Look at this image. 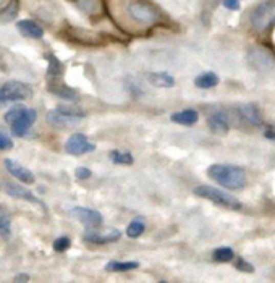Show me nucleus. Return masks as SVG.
Instances as JSON below:
<instances>
[{
    "label": "nucleus",
    "instance_id": "nucleus-35",
    "mask_svg": "<svg viewBox=\"0 0 275 283\" xmlns=\"http://www.w3.org/2000/svg\"><path fill=\"white\" fill-rule=\"evenodd\" d=\"M4 4V0H0V5H2Z\"/></svg>",
    "mask_w": 275,
    "mask_h": 283
},
{
    "label": "nucleus",
    "instance_id": "nucleus-30",
    "mask_svg": "<svg viewBox=\"0 0 275 283\" xmlns=\"http://www.w3.org/2000/svg\"><path fill=\"white\" fill-rule=\"evenodd\" d=\"M235 267H237L238 270H241V272H246V274H252V272H254L252 264H249V262H246V260L241 259V257H238V259L235 260Z\"/></svg>",
    "mask_w": 275,
    "mask_h": 283
},
{
    "label": "nucleus",
    "instance_id": "nucleus-24",
    "mask_svg": "<svg viewBox=\"0 0 275 283\" xmlns=\"http://www.w3.org/2000/svg\"><path fill=\"white\" fill-rule=\"evenodd\" d=\"M110 160L117 165H131L133 164V156L130 153H123V150H112L109 154Z\"/></svg>",
    "mask_w": 275,
    "mask_h": 283
},
{
    "label": "nucleus",
    "instance_id": "nucleus-31",
    "mask_svg": "<svg viewBox=\"0 0 275 283\" xmlns=\"http://www.w3.org/2000/svg\"><path fill=\"white\" fill-rule=\"evenodd\" d=\"M13 147V141L10 139L5 133L0 131V150H7V149H12Z\"/></svg>",
    "mask_w": 275,
    "mask_h": 283
},
{
    "label": "nucleus",
    "instance_id": "nucleus-34",
    "mask_svg": "<svg viewBox=\"0 0 275 283\" xmlns=\"http://www.w3.org/2000/svg\"><path fill=\"white\" fill-rule=\"evenodd\" d=\"M28 280H29V277L26 274H22V275H16L15 277V281H28Z\"/></svg>",
    "mask_w": 275,
    "mask_h": 283
},
{
    "label": "nucleus",
    "instance_id": "nucleus-16",
    "mask_svg": "<svg viewBox=\"0 0 275 283\" xmlns=\"http://www.w3.org/2000/svg\"><path fill=\"white\" fill-rule=\"evenodd\" d=\"M46 58L49 60V68H47V79L49 84L50 83H57L60 79V76L64 75V65L62 62L54 55V54H47Z\"/></svg>",
    "mask_w": 275,
    "mask_h": 283
},
{
    "label": "nucleus",
    "instance_id": "nucleus-4",
    "mask_svg": "<svg viewBox=\"0 0 275 283\" xmlns=\"http://www.w3.org/2000/svg\"><path fill=\"white\" fill-rule=\"evenodd\" d=\"M275 23V2L259 4L251 12V26L254 31L264 33Z\"/></svg>",
    "mask_w": 275,
    "mask_h": 283
},
{
    "label": "nucleus",
    "instance_id": "nucleus-21",
    "mask_svg": "<svg viewBox=\"0 0 275 283\" xmlns=\"http://www.w3.org/2000/svg\"><path fill=\"white\" fill-rule=\"evenodd\" d=\"M49 91L52 94H55V96H58V97H62V99H67V100H78V96H76V93L71 88H67L65 84H62V83H50L49 84Z\"/></svg>",
    "mask_w": 275,
    "mask_h": 283
},
{
    "label": "nucleus",
    "instance_id": "nucleus-32",
    "mask_svg": "<svg viewBox=\"0 0 275 283\" xmlns=\"http://www.w3.org/2000/svg\"><path fill=\"white\" fill-rule=\"evenodd\" d=\"M75 177H76L78 180H88V178L91 177V170L86 168V167H78V168L75 170Z\"/></svg>",
    "mask_w": 275,
    "mask_h": 283
},
{
    "label": "nucleus",
    "instance_id": "nucleus-14",
    "mask_svg": "<svg viewBox=\"0 0 275 283\" xmlns=\"http://www.w3.org/2000/svg\"><path fill=\"white\" fill-rule=\"evenodd\" d=\"M120 236H121L120 230H110L105 235L96 233V231H88V233H84V241L93 243V245H107V243H114L120 240Z\"/></svg>",
    "mask_w": 275,
    "mask_h": 283
},
{
    "label": "nucleus",
    "instance_id": "nucleus-27",
    "mask_svg": "<svg viewBox=\"0 0 275 283\" xmlns=\"http://www.w3.org/2000/svg\"><path fill=\"white\" fill-rule=\"evenodd\" d=\"M144 224L142 222H138V220H135V222H131V224L128 225V228H126V235L130 236V238H138V236H141L142 233H144Z\"/></svg>",
    "mask_w": 275,
    "mask_h": 283
},
{
    "label": "nucleus",
    "instance_id": "nucleus-11",
    "mask_svg": "<svg viewBox=\"0 0 275 283\" xmlns=\"http://www.w3.org/2000/svg\"><path fill=\"white\" fill-rule=\"evenodd\" d=\"M37 118V114L34 108H26V112L16 118L13 123H12V133L13 136H25L29 129H31V126L34 125V121Z\"/></svg>",
    "mask_w": 275,
    "mask_h": 283
},
{
    "label": "nucleus",
    "instance_id": "nucleus-8",
    "mask_svg": "<svg viewBox=\"0 0 275 283\" xmlns=\"http://www.w3.org/2000/svg\"><path fill=\"white\" fill-rule=\"evenodd\" d=\"M248 63L254 70H270L275 65V58L267 49L254 47L248 52Z\"/></svg>",
    "mask_w": 275,
    "mask_h": 283
},
{
    "label": "nucleus",
    "instance_id": "nucleus-3",
    "mask_svg": "<svg viewBox=\"0 0 275 283\" xmlns=\"http://www.w3.org/2000/svg\"><path fill=\"white\" fill-rule=\"evenodd\" d=\"M195 194L216 202V204L225 207V209H231V210L241 209V202L238 199H235V196H231V194L225 193V191L217 189L214 186H198L195 189Z\"/></svg>",
    "mask_w": 275,
    "mask_h": 283
},
{
    "label": "nucleus",
    "instance_id": "nucleus-33",
    "mask_svg": "<svg viewBox=\"0 0 275 283\" xmlns=\"http://www.w3.org/2000/svg\"><path fill=\"white\" fill-rule=\"evenodd\" d=\"M223 7L228 10H240V0H223Z\"/></svg>",
    "mask_w": 275,
    "mask_h": 283
},
{
    "label": "nucleus",
    "instance_id": "nucleus-7",
    "mask_svg": "<svg viewBox=\"0 0 275 283\" xmlns=\"http://www.w3.org/2000/svg\"><path fill=\"white\" fill-rule=\"evenodd\" d=\"M94 149L96 146L93 143H89L86 135H81V133L71 135L65 143V150L70 156H84V154L93 153Z\"/></svg>",
    "mask_w": 275,
    "mask_h": 283
},
{
    "label": "nucleus",
    "instance_id": "nucleus-17",
    "mask_svg": "<svg viewBox=\"0 0 275 283\" xmlns=\"http://www.w3.org/2000/svg\"><path fill=\"white\" fill-rule=\"evenodd\" d=\"M199 115L196 110L193 108H186V110H181V112H175L172 115V121H175L178 125H185V126H191L195 125L198 121Z\"/></svg>",
    "mask_w": 275,
    "mask_h": 283
},
{
    "label": "nucleus",
    "instance_id": "nucleus-23",
    "mask_svg": "<svg viewBox=\"0 0 275 283\" xmlns=\"http://www.w3.org/2000/svg\"><path fill=\"white\" fill-rule=\"evenodd\" d=\"M139 267V262L136 260H126V262H120V260H110L105 266L107 272H128Z\"/></svg>",
    "mask_w": 275,
    "mask_h": 283
},
{
    "label": "nucleus",
    "instance_id": "nucleus-5",
    "mask_svg": "<svg viewBox=\"0 0 275 283\" xmlns=\"http://www.w3.org/2000/svg\"><path fill=\"white\" fill-rule=\"evenodd\" d=\"M126 13L135 23L141 26H152L159 21V13L144 2H130L126 5Z\"/></svg>",
    "mask_w": 275,
    "mask_h": 283
},
{
    "label": "nucleus",
    "instance_id": "nucleus-10",
    "mask_svg": "<svg viewBox=\"0 0 275 283\" xmlns=\"http://www.w3.org/2000/svg\"><path fill=\"white\" fill-rule=\"evenodd\" d=\"M71 215H73L76 220H79L81 224L86 225V227H99L102 225V215L100 212L93 210V209H88V207H75L71 209Z\"/></svg>",
    "mask_w": 275,
    "mask_h": 283
},
{
    "label": "nucleus",
    "instance_id": "nucleus-1",
    "mask_svg": "<svg viewBox=\"0 0 275 283\" xmlns=\"http://www.w3.org/2000/svg\"><path fill=\"white\" fill-rule=\"evenodd\" d=\"M207 175L217 185L227 189H243L246 185L244 170L231 164H214L207 168Z\"/></svg>",
    "mask_w": 275,
    "mask_h": 283
},
{
    "label": "nucleus",
    "instance_id": "nucleus-22",
    "mask_svg": "<svg viewBox=\"0 0 275 283\" xmlns=\"http://www.w3.org/2000/svg\"><path fill=\"white\" fill-rule=\"evenodd\" d=\"M195 84L201 89H210V88H216L219 84V76L212 72H206L199 76H196L195 79Z\"/></svg>",
    "mask_w": 275,
    "mask_h": 283
},
{
    "label": "nucleus",
    "instance_id": "nucleus-25",
    "mask_svg": "<svg viewBox=\"0 0 275 283\" xmlns=\"http://www.w3.org/2000/svg\"><path fill=\"white\" fill-rule=\"evenodd\" d=\"M212 259L216 262H231L235 259V252L231 248H217L212 252Z\"/></svg>",
    "mask_w": 275,
    "mask_h": 283
},
{
    "label": "nucleus",
    "instance_id": "nucleus-9",
    "mask_svg": "<svg viewBox=\"0 0 275 283\" xmlns=\"http://www.w3.org/2000/svg\"><path fill=\"white\" fill-rule=\"evenodd\" d=\"M4 164H5V168L8 170V173L15 177L16 180H19L22 183L25 185H33L36 178H34V173L29 168L23 167V165H19L16 160L13 159H5L4 160Z\"/></svg>",
    "mask_w": 275,
    "mask_h": 283
},
{
    "label": "nucleus",
    "instance_id": "nucleus-18",
    "mask_svg": "<svg viewBox=\"0 0 275 283\" xmlns=\"http://www.w3.org/2000/svg\"><path fill=\"white\" fill-rule=\"evenodd\" d=\"M12 235V217L10 210L5 204H0V236L4 240H8Z\"/></svg>",
    "mask_w": 275,
    "mask_h": 283
},
{
    "label": "nucleus",
    "instance_id": "nucleus-19",
    "mask_svg": "<svg viewBox=\"0 0 275 283\" xmlns=\"http://www.w3.org/2000/svg\"><path fill=\"white\" fill-rule=\"evenodd\" d=\"M240 114H241L243 120H246L249 125H252V126H261L262 125V120H261L259 110H258L256 105H252V104L243 105V107H240Z\"/></svg>",
    "mask_w": 275,
    "mask_h": 283
},
{
    "label": "nucleus",
    "instance_id": "nucleus-12",
    "mask_svg": "<svg viewBox=\"0 0 275 283\" xmlns=\"http://www.w3.org/2000/svg\"><path fill=\"white\" fill-rule=\"evenodd\" d=\"M5 193L8 196H12V198H16V199H25L28 202H33V204H37L40 207H44V204L40 202L31 191H28L25 186L22 185H15V183H7L5 185Z\"/></svg>",
    "mask_w": 275,
    "mask_h": 283
},
{
    "label": "nucleus",
    "instance_id": "nucleus-29",
    "mask_svg": "<svg viewBox=\"0 0 275 283\" xmlns=\"http://www.w3.org/2000/svg\"><path fill=\"white\" fill-rule=\"evenodd\" d=\"M54 251H57V252H64V251H67L70 246H71V240L68 238V236H60V238H57L55 241H54Z\"/></svg>",
    "mask_w": 275,
    "mask_h": 283
},
{
    "label": "nucleus",
    "instance_id": "nucleus-20",
    "mask_svg": "<svg viewBox=\"0 0 275 283\" xmlns=\"http://www.w3.org/2000/svg\"><path fill=\"white\" fill-rule=\"evenodd\" d=\"M147 81L152 86H157V88H173V86H175V79H173V76H170L165 72L149 73L147 75Z\"/></svg>",
    "mask_w": 275,
    "mask_h": 283
},
{
    "label": "nucleus",
    "instance_id": "nucleus-13",
    "mask_svg": "<svg viewBox=\"0 0 275 283\" xmlns=\"http://www.w3.org/2000/svg\"><path fill=\"white\" fill-rule=\"evenodd\" d=\"M207 126L209 129L212 131L214 135H227L228 131H230V125H228V120L225 117V114H222V112H216V114H212L209 118H207Z\"/></svg>",
    "mask_w": 275,
    "mask_h": 283
},
{
    "label": "nucleus",
    "instance_id": "nucleus-2",
    "mask_svg": "<svg viewBox=\"0 0 275 283\" xmlns=\"http://www.w3.org/2000/svg\"><path fill=\"white\" fill-rule=\"evenodd\" d=\"M84 112L79 110L78 107H67L60 105L54 110L47 112V121L49 125L55 128H71L79 123L81 118H84Z\"/></svg>",
    "mask_w": 275,
    "mask_h": 283
},
{
    "label": "nucleus",
    "instance_id": "nucleus-6",
    "mask_svg": "<svg viewBox=\"0 0 275 283\" xmlns=\"http://www.w3.org/2000/svg\"><path fill=\"white\" fill-rule=\"evenodd\" d=\"M33 96V89L29 84L22 81H8L0 88V104L2 102H16V100H26Z\"/></svg>",
    "mask_w": 275,
    "mask_h": 283
},
{
    "label": "nucleus",
    "instance_id": "nucleus-28",
    "mask_svg": "<svg viewBox=\"0 0 275 283\" xmlns=\"http://www.w3.org/2000/svg\"><path fill=\"white\" fill-rule=\"evenodd\" d=\"M25 112H26V107H23V105H15L12 108H8V112L5 114V120L8 121V123H13V121L16 118L22 117Z\"/></svg>",
    "mask_w": 275,
    "mask_h": 283
},
{
    "label": "nucleus",
    "instance_id": "nucleus-15",
    "mask_svg": "<svg viewBox=\"0 0 275 283\" xmlns=\"http://www.w3.org/2000/svg\"><path fill=\"white\" fill-rule=\"evenodd\" d=\"M16 28L23 36L31 37V39H40L44 36V29L36 21H33V19H22V21L16 23Z\"/></svg>",
    "mask_w": 275,
    "mask_h": 283
},
{
    "label": "nucleus",
    "instance_id": "nucleus-26",
    "mask_svg": "<svg viewBox=\"0 0 275 283\" xmlns=\"http://www.w3.org/2000/svg\"><path fill=\"white\" fill-rule=\"evenodd\" d=\"M18 15V2L16 0H12L2 12H0V21H12Z\"/></svg>",
    "mask_w": 275,
    "mask_h": 283
}]
</instances>
